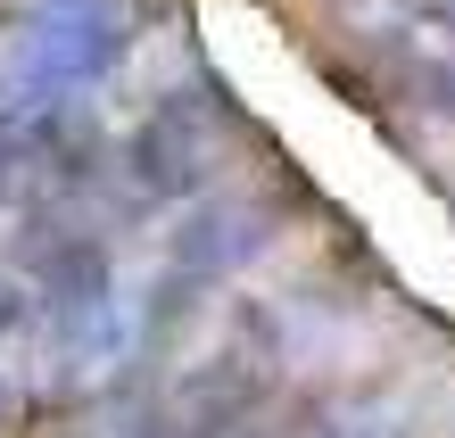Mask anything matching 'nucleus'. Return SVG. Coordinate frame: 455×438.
Instances as JSON below:
<instances>
[{"label": "nucleus", "instance_id": "nucleus-9", "mask_svg": "<svg viewBox=\"0 0 455 438\" xmlns=\"http://www.w3.org/2000/svg\"><path fill=\"white\" fill-rule=\"evenodd\" d=\"M431 25H439V34L455 42V0H439V9H431Z\"/></svg>", "mask_w": 455, "mask_h": 438}, {"label": "nucleus", "instance_id": "nucleus-8", "mask_svg": "<svg viewBox=\"0 0 455 438\" xmlns=\"http://www.w3.org/2000/svg\"><path fill=\"white\" fill-rule=\"evenodd\" d=\"M17 414H25V397H17V380H0V430H17Z\"/></svg>", "mask_w": 455, "mask_h": 438}, {"label": "nucleus", "instance_id": "nucleus-4", "mask_svg": "<svg viewBox=\"0 0 455 438\" xmlns=\"http://www.w3.org/2000/svg\"><path fill=\"white\" fill-rule=\"evenodd\" d=\"M265 249H274V207L249 190H216L174 224V273H191V282H224Z\"/></svg>", "mask_w": 455, "mask_h": 438}, {"label": "nucleus", "instance_id": "nucleus-1", "mask_svg": "<svg viewBox=\"0 0 455 438\" xmlns=\"http://www.w3.org/2000/svg\"><path fill=\"white\" fill-rule=\"evenodd\" d=\"M141 42V0H25L0 25V116H50L124 67Z\"/></svg>", "mask_w": 455, "mask_h": 438}, {"label": "nucleus", "instance_id": "nucleus-3", "mask_svg": "<svg viewBox=\"0 0 455 438\" xmlns=\"http://www.w3.org/2000/svg\"><path fill=\"white\" fill-rule=\"evenodd\" d=\"M141 347V307L108 282V290H84V298H59V323H50V380L59 389H100L116 380Z\"/></svg>", "mask_w": 455, "mask_h": 438}, {"label": "nucleus", "instance_id": "nucleus-2", "mask_svg": "<svg viewBox=\"0 0 455 438\" xmlns=\"http://www.w3.org/2000/svg\"><path fill=\"white\" fill-rule=\"evenodd\" d=\"M207 174H216V116H207V100H191V92L157 100L124 141L132 199H157V207L191 199V190H207Z\"/></svg>", "mask_w": 455, "mask_h": 438}, {"label": "nucleus", "instance_id": "nucleus-5", "mask_svg": "<svg viewBox=\"0 0 455 438\" xmlns=\"http://www.w3.org/2000/svg\"><path fill=\"white\" fill-rule=\"evenodd\" d=\"M25 282L50 290V307H59V298H84V290H108V249L84 240V224H67V232L42 224L25 240Z\"/></svg>", "mask_w": 455, "mask_h": 438}, {"label": "nucleus", "instance_id": "nucleus-6", "mask_svg": "<svg viewBox=\"0 0 455 438\" xmlns=\"http://www.w3.org/2000/svg\"><path fill=\"white\" fill-rule=\"evenodd\" d=\"M25 290H34L25 273H0V339H17L25 315H34V298H25Z\"/></svg>", "mask_w": 455, "mask_h": 438}, {"label": "nucleus", "instance_id": "nucleus-7", "mask_svg": "<svg viewBox=\"0 0 455 438\" xmlns=\"http://www.w3.org/2000/svg\"><path fill=\"white\" fill-rule=\"evenodd\" d=\"M331 438H397V430H389V422H372V414H356V422H339Z\"/></svg>", "mask_w": 455, "mask_h": 438}]
</instances>
